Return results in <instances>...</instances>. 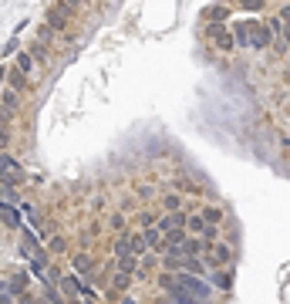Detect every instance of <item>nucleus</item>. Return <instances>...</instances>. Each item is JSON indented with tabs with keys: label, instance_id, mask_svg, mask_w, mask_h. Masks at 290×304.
Returning <instances> with one entry per match:
<instances>
[{
	"label": "nucleus",
	"instance_id": "f257e3e1",
	"mask_svg": "<svg viewBox=\"0 0 290 304\" xmlns=\"http://www.w3.org/2000/svg\"><path fill=\"white\" fill-rule=\"evenodd\" d=\"M176 287H179L182 294L196 298V301H209V294H213L209 281H206V277H196V274H179V277H176Z\"/></svg>",
	"mask_w": 290,
	"mask_h": 304
},
{
	"label": "nucleus",
	"instance_id": "f03ea898",
	"mask_svg": "<svg viewBox=\"0 0 290 304\" xmlns=\"http://www.w3.org/2000/svg\"><path fill=\"white\" fill-rule=\"evenodd\" d=\"M229 260H233V247L223 243V240H216V243L203 253V264H206V267H216V270H226Z\"/></svg>",
	"mask_w": 290,
	"mask_h": 304
},
{
	"label": "nucleus",
	"instance_id": "7ed1b4c3",
	"mask_svg": "<svg viewBox=\"0 0 290 304\" xmlns=\"http://www.w3.org/2000/svg\"><path fill=\"white\" fill-rule=\"evenodd\" d=\"M24 176V169H20V162L14 159V155H7V152H0V183L3 186H14L17 179Z\"/></svg>",
	"mask_w": 290,
	"mask_h": 304
},
{
	"label": "nucleus",
	"instance_id": "20e7f679",
	"mask_svg": "<svg viewBox=\"0 0 290 304\" xmlns=\"http://www.w3.org/2000/svg\"><path fill=\"white\" fill-rule=\"evenodd\" d=\"M206 34L213 37V44H216L219 51H233V31H229V27H223V24H206Z\"/></svg>",
	"mask_w": 290,
	"mask_h": 304
},
{
	"label": "nucleus",
	"instance_id": "39448f33",
	"mask_svg": "<svg viewBox=\"0 0 290 304\" xmlns=\"http://www.w3.org/2000/svg\"><path fill=\"white\" fill-rule=\"evenodd\" d=\"M186 217H189V213H182V210H179V213H165V217L155 220V230H159L162 236L172 233V230H182V227H186Z\"/></svg>",
	"mask_w": 290,
	"mask_h": 304
},
{
	"label": "nucleus",
	"instance_id": "423d86ee",
	"mask_svg": "<svg viewBox=\"0 0 290 304\" xmlns=\"http://www.w3.org/2000/svg\"><path fill=\"white\" fill-rule=\"evenodd\" d=\"M68 17H71V3H58V7H51L48 14H44V20H48V27H68Z\"/></svg>",
	"mask_w": 290,
	"mask_h": 304
},
{
	"label": "nucleus",
	"instance_id": "0eeeda50",
	"mask_svg": "<svg viewBox=\"0 0 290 304\" xmlns=\"http://www.w3.org/2000/svg\"><path fill=\"white\" fill-rule=\"evenodd\" d=\"M270 41H274V34H270V27H267L263 20L250 24V48H267Z\"/></svg>",
	"mask_w": 290,
	"mask_h": 304
},
{
	"label": "nucleus",
	"instance_id": "6e6552de",
	"mask_svg": "<svg viewBox=\"0 0 290 304\" xmlns=\"http://www.w3.org/2000/svg\"><path fill=\"white\" fill-rule=\"evenodd\" d=\"M203 233H206V220H203L199 213H193V217H186V236H196V240H199Z\"/></svg>",
	"mask_w": 290,
	"mask_h": 304
},
{
	"label": "nucleus",
	"instance_id": "1a4fd4ad",
	"mask_svg": "<svg viewBox=\"0 0 290 304\" xmlns=\"http://www.w3.org/2000/svg\"><path fill=\"white\" fill-rule=\"evenodd\" d=\"M229 31H233V44H240V48H250V24H246V20L233 24Z\"/></svg>",
	"mask_w": 290,
	"mask_h": 304
},
{
	"label": "nucleus",
	"instance_id": "9d476101",
	"mask_svg": "<svg viewBox=\"0 0 290 304\" xmlns=\"http://www.w3.org/2000/svg\"><path fill=\"white\" fill-rule=\"evenodd\" d=\"M206 281H213L219 291H229L233 287V274L229 270H213V274H206Z\"/></svg>",
	"mask_w": 290,
	"mask_h": 304
},
{
	"label": "nucleus",
	"instance_id": "9b49d317",
	"mask_svg": "<svg viewBox=\"0 0 290 304\" xmlns=\"http://www.w3.org/2000/svg\"><path fill=\"white\" fill-rule=\"evenodd\" d=\"M199 217L206 220V227H219V223H223V210H219V206H203Z\"/></svg>",
	"mask_w": 290,
	"mask_h": 304
},
{
	"label": "nucleus",
	"instance_id": "f8f14e48",
	"mask_svg": "<svg viewBox=\"0 0 290 304\" xmlns=\"http://www.w3.org/2000/svg\"><path fill=\"white\" fill-rule=\"evenodd\" d=\"M0 217H3V223H7V227H20V213H17V206L0 203Z\"/></svg>",
	"mask_w": 290,
	"mask_h": 304
},
{
	"label": "nucleus",
	"instance_id": "ddd939ff",
	"mask_svg": "<svg viewBox=\"0 0 290 304\" xmlns=\"http://www.w3.org/2000/svg\"><path fill=\"white\" fill-rule=\"evenodd\" d=\"M129 243H132V257H145V253H148V247H145V236H142V230H139V233H129Z\"/></svg>",
	"mask_w": 290,
	"mask_h": 304
},
{
	"label": "nucleus",
	"instance_id": "4468645a",
	"mask_svg": "<svg viewBox=\"0 0 290 304\" xmlns=\"http://www.w3.org/2000/svg\"><path fill=\"white\" fill-rule=\"evenodd\" d=\"M112 250H115V257L122 260V257H132V243H129V233H122L115 243H112Z\"/></svg>",
	"mask_w": 290,
	"mask_h": 304
},
{
	"label": "nucleus",
	"instance_id": "2eb2a0df",
	"mask_svg": "<svg viewBox=\"0 0 290 304\" xmlns=\"http://www.w3.org/2000/svg\"><path fill=\"white\" fill-rule=\"evenodd\" d=\"M169 304H203V301H196V298L182 294V291L176 287V281H172V287H169Z\"/></svg>",
	"mask_w": 290,
	"mask_h": 304
},
{
	"label": "nucleus",
	"instance_id": "dca6fc26",
	"mask_svg": "<svg viewBox=\"0 0 290 304\" xmlns=\"http://www.w3.org/2000/svg\"><path fill=\"white\" fill-rule=\"evenodd\" d=\"M203 17H206V24H219V20H226V17H229V10H226V7H209Z\"/></svg>",
	"mask_w": 290,
	"mask_h": 304
},
{
	"label": "nucleus",
	"instance_id": "f3484780",
	"mask_svg": "<svg viewBox=\"0 0 290 304\" xmlns=\"http://www.w3.org/2000/svg\"><path fill=\"white\" fill-rule=\"evenodd\" d=\"M162 206H165L169 213H179V210H182V200H179L176 193H165V196H162Z\"/></svg>",
	"mask_w": 290,
	"mask_h": 304
},
{
	"label": "nucleus",
	"instance_id": "a211bd4d",
	"mask_svg": "<svg viewBox=\"0 0 290 304\" xmlns=\"http://www.w3.org/2000/svg\"><path fill=\"white\" fill-rule=\"evenodd\" d=\"M17 101H20V98H17V91H7V95H3V101H0V112H3V115H7V112H14V108H17Z\"/></svg>",
	"mask_w": 290,
	"mask_h": 304
},
{
	"label": "nucleus",
	"instance_id": "6ab92c4d",
	"mask_svg": "<svg viewBox=\"0 0 290 304\" xmlns=\"http://www.w3.org/2000/svg\"><path fill=\"white\" fill-rule=\"evenodd\" d=\"M24 287H27V274L17 270V274L10 277V294H17V291H24Z\"/></svg>",
	"mask_w": 290,
	"mask_h": 304
},
{
	"label": "nucleus",
	"instance_id": "aec40b11",
	"mask_svg": "<svg viewBox=\"0 0 290 304\" xmlns=\"http://www.w3.org/2000/svg\"><path fill=\"white\" fill-rule=\"evenodd\" d=\"M31 68H34V58H31V54H17V71L27 78L31 75Z\"/></svg>",
	"mask_w": 290,
	"mask_h": 304
},
{
	"label": "nucleus",
	"instance_id": "412c9836",
	"mask_svg": "<svg viewBox=\"0 0 290 304\" xmlns=\"http://www.w3.org/2000/svg\"><path fill=\"white\" fill-rule=\"evenodd\" d=\"M155 220H159V217H155V213H148V210H145V213H139V217H135V223H139V227H142V230H152V227H155Z\"/></svg>",
	"mask_w": 290,
	"mask_h": 304
},
{
	"label": "nucleus",
	"instance_id": "4be33fe9",
	"mask_svg": "<svg viewBox=\"0 0 290 304\" xmlns=\"http://www.w3.org/2000/svg\"><path fill=\"white\" fill-rule=\"evenodd\" d=\"M7 78H10V84H14V91H20V88H24V84H27V78L20 75V71H17V68H10V71H7Z\"/></svg>",
	"mask_w": 290,
	"mask_h": 304
},
{
	"label": "nucleus",
	"instance_id": "5701e85b",
	"mask_svg": "<svg viewBox=\"0 0 290 304\" xmlns=\"http://www.w3.org/2000/svg\"><path fill=\"white\" fill-rule=\"evenodd\" d=\"M240 7H243V10H250V14H263V7H267V3H263V0H240Z\"/></svg>",
	"mask_w": 290,
	"mask_h": 304
},
{
	"label": "nucleus",
	"instance_id": "b1692460",
	"mask_svg": "<svg viewBox=\"0 0 290 304\" xmlns=\"http://www.w3.org/2000/svg\"><path fill=\"white\" fill-rule=\"evenodd\" d=\"M48 250H51V253H64V250H68L64 236H51V240H48Z\"/></svg>",
	"mask_w": 290,
	"mask_h": 304
},
{
	"label": "nucleus",
	"instance_id": "393cba45",
	"mask_svg": "<svg viewBox=\"0 0 290 304\" xmlns=\"http://www.w3.org/2000/svg\"><path fill=\"white\" fill-rule=\"evenodd\" d=\"M0 203H10V206L17 203V196H14V189H10V186H3V183H0Z\"/></svg>",
	"mask_w": 290,
	"mask_h": 304
},
{
	"label": "nucleus",
	"instance_id": "a878e982",
	"mask_svg": "<svg viewBox=\"0 0 290 304\" xmlns=\"http://www.w3.org/2000/svg\"><path fill=\"white\" fill-rule=\"evenodd\" d=\"M74 267H78V270H84V274H88V270H91V260H88V257H84V253H81V257H74Z\"/></svg>",
	"mask_w": 290,
	"mask_h": 304
},
{
	"label": "nucleus",
	"instance_id": "bb28decb",
	"mask_svg": "<svg viewBox=\"0 0 290 304\" xmlns=\"http://www.w3.org/2000/svg\"><path fill=\"white\" fill-rule=\"evenodd\" d=\"M129 284H132V277H125V274H115V287H118V291H125Z\"/></svg>",
	"mask_w": 290,
	"mask_h": 304
},
{
	"label": "nucleus",
	"instance_id": "cd10ccee",
	"mask_svg": "<svg viewBox=\"0 0 290 304\" xmlns=\"http://www.w3.org/2000/svg\"><path fill=\"white\" fill-rule=\"evenodd\" d=\"M280 44H284V48H290V24H284V27H280Z\"/></svg>",
	"mask_w": 290,
	"mask_h": 304
},
{
	"label": "nucleus",
	"instance_id": "c85d7f7f",
	"mask_svg": "<svg viewBox=\"0 0 290 304\" xmlns=\"http://www.w3.org/2000/svg\"><path fill=\"white\" fill-rule=\"evenodd\" d=\"M172 281H176L172 274H162V277H159V287H165V291H169V287H172Z\"/></svg>",
	"mask_w": 290,
	"mask_h": 304
},
{
	"label": "nucleus",
	"instance_id": "c756f323",
	"mask_svg": "<svg viewBox=\"0 0 290 304\" xmlns=\"http://www.w3.org/2000/svg\"><path fill=\"white\" fill-rule=\"evenodd\" d=\"M108 223H112V227H115V230H122V227H125V217H122V213H115V217H112Z\"/></svg>",
	"mask_w": 290,
	"mask_h": 304
},
{
	"label": "nucleus",
	"instance_id": "7c9ffc66",
	"mask_svg": "<svg viewBox=\"0 0 290 304\" xmlns=\"http://www.w3.org/2000/svg\"><path fill=\"white\" fill-rule=\"evenodd\" d=\"M3 146H7V132L0 129V152H3Z\"/></svg>",
	"mask_w": 290,
	"mask_h": 304
},
{
	"label": "nucleus",
	"instance_id": "2f4dec72",
	"mask_svg": "<svg viewBox=\"0 0 290 304\" xmlns=\"http://www.w3.org/2000/svg\"><path fill=\"white\" fill-rule=\"evenodd\" d=\"M3 75H7V71H3V68H0V81H3Z\"/></svg>",
	"mask_w": 290,
	"mask_h": 304
},
{
	"label": "nucleus",
	"instance_id": "473e14b6",
	"mask_svg": "<svg viewBox=\"0 0 290 304\" xmlns=\"http://www.w3.org/2000/svg\"><path fill=\"white\" fill-rule=\"evenodd\" d=\"M159 304H169V301H159Z\"/></svg>",
	"mask_w": 290,
	"mask_h": 304
},
{
	"label": "nucleus",
	"instance_id": "72a5a7b5",
	"mask_svg": "<svg viewBox=\"0 0 290 304\" xmlns=\"http://www.w3.org/2000/svg\"><path fill=\"white\" fill-rule=\"evenodd\" d=\"M44 304H48V301H44Z\"/></svg>",
	"mask_w": 290,
	"mask_h": 304
}]
</instances>
